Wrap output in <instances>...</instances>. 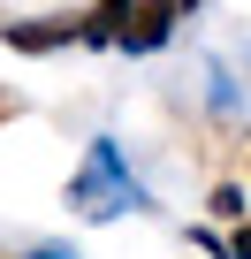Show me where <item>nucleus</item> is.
Segmentation results:
<instances>
[{
    "label": "nucleus",
    "instance_id": "nucleus-1",
    "mask_svg": "<svg viewBox=\"0 0 251 259\" xmlns=\"http://www.w3.org/2000/svg\"><path fill=\"white\" fill-rule=\"evenodd\" d=\"M69 206H76L84 221H114V213H145L153 191L130 176V160H122L114 138H91V145H84V168L69 176Z\"/></svg>",
    "mask_w": 251,
    "mask_h": 259
},
{
    "label": "nucleus",
    "instance_id": "nucleus-2",
    "mask_svg": "<svg viewBox=\"0 0 251 259\" xmlns=\"http://www.w3.org/2000/svg\"><path fill=\"white\" fill-rule=\"evenodd\" d=\"M175 0H99L91 8V38L114 54H160L175 38Z\"/></svg>",
    "mask_w": 251,
    "mask_h": 259
},
{
    "label": "nucleus",
    "instance_id": "nucleus-3",
    "mask_svg": "<svg viewBox=\"0 0 251 259\" xmlns=\"http://www.w3.org/2000/svg\"><path fill=\"white\" fill-rule=\"evenodd\" d=\"M16 54H54V46H84L91 38V16H31V23H0Z\"/></svg>",
    "mask_w": 251,
    "mask_h": 259
},
{
    "label": "nucleus",
    "instance_id": "nucleus-4",
    "mask_svg": "<svg viewBox=\"0 0 251 259\" xmlns=\"http://www.w3.org/2000/svg\"><path fill=\"white\" fill-rule=\"evenodd\" d=\"M228 259H251V229H236V236H228Z\"/></svg>",
    "mask_w": 251,
    "mask_h": 259
},
{
    "label": "nucleus",
    "instance_id": "nucleus-5",
    "mask_svg": "<svg viewBox=\"0 0 251 259\" xmlns=\"http://www.w3.org/2000/svg\"><path fill=\"white\" fill-rule=\"evenodd\" d=\"M31 259H76V251H69V244H38Z\"/></svg>",
    "mask_w": 251,
    "mask_h": 259
},
{
    "label": "nucleus",
    "instance_id": "nucleus-6",
    "mask_svg": "<svg viewBox=\"0 0 251 259\" xmlns=\"http://www.w3.org/2000/svg\"><path fill=\"white\" fill-rule=\"evenodd\" d=\"M175 8H183V16H190V8H198V0H175Z\"/></svg>",
    "mask_w": 251,
    "mask_h": 259
}]
</instances>
